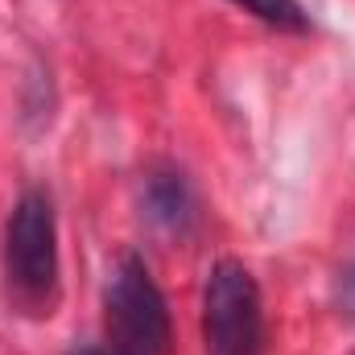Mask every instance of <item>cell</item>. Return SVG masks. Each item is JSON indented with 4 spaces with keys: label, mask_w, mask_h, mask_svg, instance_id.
I'll return each mask as SVG.
<instances>
[{
    "label": "cell",
    "mask_w": 355,
    "mask_h": 355,
    "mask_svg": "<svg viewBox=\"0 0 355 355\" xmlns=\"http://www.w3.org/2000/svg\"><path fill=\"white\" fill-rule=\"evenodd\" d=\"M4 277L21 306L46 310L58 293V215L46 190H25L4 227ZM50 314V310H46Z\"/></svg>",
    "instance_id": "obj_2"
},
{
    "label": "cell",
    "mask_w": 355,
    "mask_h": 355,
    "mask_svg": "<svg viewBox=\"0 0 355 355\" xmlns=\"http://www.w3.org/2000/svg\"><path fill=\"white\" fill-rule=\"evenodd\" d=\"M232 4H240L244 12H252L257 21H265L281 33H306L310 29V17L297 0H232Z\"/></svg>",
    "instance_id": "obj_5"
},
{
    "label": "cell",
    "mask_w": 355,
    "mask_h": 355,
    "mask_svg": "<svg viewBox=\"0 0 355 355\" xmlns=\"http://www.w3.org/2000/svg\"><path fill=\"white\" fill-rule=\"evenodd\" d=\"M141 202H145V215L166 227V232H190L194 215H198V202H194V186L190 178L182 174L170 162H157L149 166L141 178Z\"/></svg>",
    "instance_id": "obj_4"
},
{
    "label": "cell",
    "mask_w": 355,
    "mask_h": 355,
    "mask_svg": "<svg viewBox=\"0 0 355 355\" xmlns=\"http://www.w3.org/2000/svg\"><path fill=\"white\" fill-rule=\"evenodd\" d=\"M339 306H343L347 314H355V261L339 272Z\"/></svg>",
    "instance_id": "obj_6"
},
{
    "label": "cell",
    "mask_w": 355,
    "mask_h": 355,
    "mask_svg": "<svg viewBox=\"0 0 355 355\" xmlns=\"http://www.w3.org/2000/svg\"><path fill=\"white\" fill-rule=\"evenodd\" d=\"M71 355H174L170 302L137 252L120 257L103 285L99 339Z\"/></svg>",
    "instance_id": "obj_1"
},
{
    "label": "cell",
    "mask_w": 355,
    "mask_h": 355,
    "mask_svg": "<svg viewBox=\"0 0 355 355\" xmlns=\"http://www.w3.org/2000/svg\"><path fill=\"white\" fill-rule=\"evenodd\" d=\"M202 343L207 355H265V297L244 261H215L202 285Z\"/></svg>",
    "instance_id": "obj_3"
}]
</instances>
